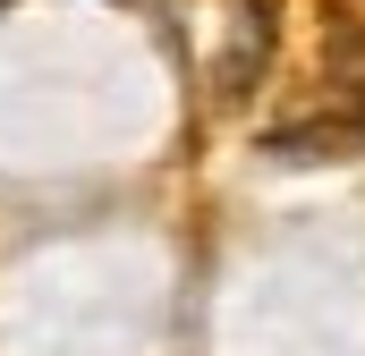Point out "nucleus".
<instances>
[{"instance_id": "obj_1", "label": "nucleus", "mask_w": 365, "mask_h": 356, "mask_svg": "<svg viewBox=\"0 0 365 356\" xmlns=\"http://www.w3.org/2000/svg\"><path fill=\"white\" fill-rule=\"evenodd\" d=\"M272 60V9L264 0H221V68H212V93L221 102H247L255 77Z\"/></svg>"}]
</instances>
